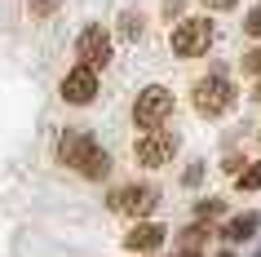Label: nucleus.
<instances>
[{
	"instance_id": "nucleus-1",
	"label": "nucleus",
	"mask_w": 261,
	"mask_h": 257,
	"mask_svg": "<svg viewBox=\"0 0 261 257\" xmlns=\"http://www.w3.org/2000/svg\"><path fill=\"white\" fill-rule=\"evenodd\" d=\"M191 107L204 115V120H217L234 107V84L226 76H204V80L191 89Z\"/></svg>"
},
{
	"instance_id": "nucleus-2",
	"label": "nucleus",
	"mask_w": 261,
	"mask_h": 257,
	"mask_svg": "<svg viewBox=\"0 0 261 257\" xmlns=\"http://www.w3.org/2000/svg\"><path fill=\"white\" fill-rule=\"evenodd\" d=\"M168 115H173V94L164 84H146L138 94V102H133V124L146 133V129H164Z\"/></svg>"
},
{
	"instance_id": "nucleus-3",
	"label": "nucleus",
	"mask_w": 261,
	"mask_h": 257,
	"mask_svg": "<svg viewBox=\"0 0 261 257\" xmlns=\"http://www.w3.org/2000/svg\"><path fill=\"white\" fill-rule=\"evenodd\" d=\"M213 22L208 18H181L177 27H173V54L177 58H204L213 49Z\"/></svg>"
},
{
	"instance_id": "nucleus-4",
	"label": "nucleus",
	"mask_w": 261,
	"mask_h": 257,
	"mask_svg": "<svg viewBox=\"0 0 261 257\" xmlns=\"http://www.w3.org/2000/svg\"><path fill=\"white\" fill-rule=\"evenodd\" d=\"M181 137L168 133V129H146V133L138 137V164H146V169H164L173 155H177Z\"/></svg>"
},
{
	"instance_id": "nucleus-5",
	"label": "nucleus",
	"mask_w": 261,
	"mask_h": 257,
	"mask_svg": "<svg viewBox=\"0 0 261 257\" xmlns=\"http://www.w3.org/2000/svg\"><path fill=\"white\" fill-rule=\"evenodd\" d=\"M93 98H97V71L93 67H71L67 76H62V102L89 107Z\"/></svg>"
},
{
	"instance_id": "nucleus-6",
	"label": "nucleus",
	"mask_w": 261,
	"mask_h": 257,
	"mask_svg": "<svg viewBox=\"0 0 261 257\" xmlns=\"http://www.w3.org/2000/svg\"><path fill=\"white\" fill-rule=\"evenodd\" d=\"M75 58H80V67H93V71H102L111 62V36L102 27H89V31H80V40H75Z\"/></svg>"
},
{
	"instance_id": "nucleus-7",
	"label": "nucleus",
	"mask_w": 261,
	"mask_h": 257,
	"mask_svg": "<svg viewBox=\"0 0 261 257\" xmlns=\"http://www.w3.org/2000/svg\"><path fill=\"white\" fill-rule=\"evenodd\" d=\"M155 186H124V191H115V200H111V208H120V213H128V217H146L155 208Z\"/></svg>"
},
{
	"instance_id": "nucleus-8",
	"label": "nucleus",
	"mask_w": 261,
	"mask_h": 257,
	"mask_svg": "<svg viewBox=\"0 0 261 257\" xmlns=\"http://www.w3.org/2000/svg\"><path fill=\"white\" fill-rule=\"evenodd\" d=\"M71 169H75L80 177H89V182H102V177L111 173V155L97 147L93 137H89V142H84V151L75 155V164H71Z\"/></svg>"
},
{
	"instance_id": "nucleus-9",
	"label": "nucleus",
	"mask_w": 261,
	"mask_h": 257,
	"mask_svg": "<svg viewBox=\"0 0 261 257\" xmlns=\"http://www.w3.org/2000/svg\"><path fill=\"white\" fill-rule=\"evenodd\" d=\"M168 230L164 226H155V222H138V226L124 235V248H133V253H155L160 244H164Z\"/></svg>"
},
{
	"instance_id": "nucleus-10",
	"label": "nucleus",
	"mask_w": 261,
	"mask_h": 257,
	"mask_svg": "<svg viewBox=\"0 0 261 257\" xmlns=\"http://www.w3.org/2000/svg\"><path fill=\"white\" fill-rule=\"evenodd\" d=\"M261 226V217L257 213H239V217H230L226 226H221V240L226 244H244V240H252V230Z\"/></svg>"
},
{
	"instance_id": "nucleus-11",
	"label": "nucleus",
	"mask_w": 261,
	"mask_h": 257,
	"mask_svg": "<svg viewBox=\"0 0 261 257\" xmlns=\"http://www.w3.org/2000/svg\"><path fill=\"white\" fill-rule=\"evenodd\" d=\"M84 142H89V133H80V129H67V133L58 137V164H75V155L84 151Z\"/></svg>"
},
{
	"instance_id": "nucleus-12",
	"label": "nucleus",
	"mask_w": 261,
	"mask_h": 257,
	"mask_svg": "<svg viewBox=\"0 0 261 257\" xmlns=\"http://www.w3.org/2000/svg\"><path fill=\"white\" fill-rule=\"evenodd\" d=\"M234 186H239V191H261V160L257 164H244V169L234 173Z\"/></svg>"
},
{
	"instance_id": "nucleus-13",
	"label": "nucleus",
	"mask_w": 261,
	"mask_h": 257,
	"mask_svg": "<svg viewBox=\"0 0 261 257\" xmlns=\"http://www.w3.org/2000/svg\"><path fill=\"white\" fill-rule=\"evenodd\" d=\"M62 9V0H27V14L31 18H54Z\"/></svg>"
},
{
	"instance_id": "nucleus-14",
	"label": "nucleus",
	"mask_w": 261,
	"mask_h": 257,
	"mask_svg": "<svg viewBox=\"0 0 261 257\" xmlns=\"http://www.w3.org/2000/svg\"><path fill=\"white\" fill-rule=\"evenodd\" d=\"M120 31H124V40H138V36H142V14H124L120 18Z\"/></svg>"
},
{
	"instance_id": "nucleus-15",
	"label": "nucleus",
	"mask_w": 261,
	"mask_h": 257,
	"mask_svg": "<svg viewBox=\"0 0 261 257\" xmlns=\"http://www.w3.org/2000/svg\"><path fill=\"white\" fill-rule=\"evenodd\" d=\"M239 71H248V76H261V44L252 49V54H244V62H239Z\"/></svg>"
},
{
	"instance_id": "nucleus-16",
	"label": "nucleus",
	"mask_w": 261,
	"mask_h": 257,
	"mask_svg": "<svg viewBox=\"0 0 261 257\" xmlns=\"http://www.w3.org/2000/svg\"><path fill=\"white\" fill-rule=\"evenodd\" d=\"M208 235H213V230H199V226H191V230H181V244H186V248H199V240H208Z\"/></svg>"
},
{
	"instance_id": "nucleus-17",
	"label": "nucleus",
	"mask_w": 261,
	"mask_h": 257,
	"mask_svg": "<svg viewBox=\"0 0 261 257\" xmlns=\"http://www.w3.org/2000/svg\"><path fill=\"white\" fill-rule=\"evenodd\" d=\"M244 31H248V36H261V5H257V9H252V14H248Z\"/></svg>"
},
{
	"instance_id": "nucleus-18",
	"label": "nucleus",
	"mask_w": 261,
	"mask_h": 257,
	"mask_svg": "<svg viewBox=\"0 0 261 257\" xmlns=\"http://www.w3.org/2000/svg\"><path fill=\"white\" fill-rule=\"evenodd\" d=\"M221 213V200H208V204H199V217H217Z\"/></svg>"
},
{
	"instance_id": "nucleus-19",
	"label": "nucleus",
	"mask_w": 261,
	"mask_h": 257,
	"mask_svg": "<svg viewBox=\"0 0 261 257\" xmlns=\"http://www.w3.org/2000/svg\"><path fill=\"white\" fill-rule=\"evenodd\" d=\"M199 5H204V9H234L239 0H199Z\"/></svg>"
},
{
	"instance_id": "nucleus-20",
	"label": "nucleus",
	"mask_w": 261,
	"mask_h": 257,
	"mask_svg": "<svg viewBox=\"0 0 261 257\" xmlns=\"http://www.w3.org/2000/svg\"><path fill=\"white\" fill-rule=\"evenodd\" d=\"M244 164H248L244 155H230V160H226V173H239V169H244Z\"/></svg>"
},
{
	"instance_id": "nucleus-21",
	"label": "nucleus",
	"mask_w": 261,
	"mask_h": 257,
	"mask_svg": "<svg viewBox=\"0 0 261 257\" xmlns=\"http://www.w3.org/2000/svg\"><path fill=\"white\" fill-rule=\"evenodd\" d=\"M181 14V0H164V18H177Z\"/></svg>"
},
{
	"instance_id": "nucleus-22",
	"label": "nucleus",
	"mask_w": 261,
	"mask_h": 257,
	"mask_svg": "<svg viewBox=\"0 0 261 257\" xmlns=\"http://www.w3.org/2000/svg\"><path fill=\"white\" fill-rule=\"evenodd\" d=\"M252 98H257V102H261V80H257V89H252Z\"/></svg>"
},
{
	"instance_id": "nucleus-23",
	"label": "nucleus",
	"mask_w": 261,
	"mask_h": 257,
	"mask_svg": "<svg viewBox=\"0 0 261 257\" xmlns=\"http://www.w3.org/2000/svg\"><path fill=\"white\" fill-rule=\"evenodd\" d=\"M221 257H234V253H221Z\"/></svg>"
}]
</instances>
